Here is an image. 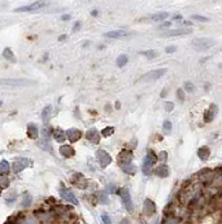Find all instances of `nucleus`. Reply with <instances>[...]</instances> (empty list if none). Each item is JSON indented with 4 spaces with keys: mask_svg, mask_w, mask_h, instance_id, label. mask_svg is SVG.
Wrapping results in <instances>:
<instances>
[{
    "mask_svg": "<svg viewBox=\"0 0 222 224\" xmlns=\"http://www.w3.org/2000/svg\"><path fill=\"white\" fill-rule=\"evenodd\" d=\"M165 72H166L165 68L151 71V72H148V73H146V74H144L143 76L141 77L140 80H141V81H154V80H157V79H160L161 76H163V75L165 74Z\"/></svg>",
    "mask_w": 222,
    "mask_h": 224,
    "instance_id": "nucleus-6",
    "label": "nucleus"
},
{
    "mask_svg": "<svg viewBox=\"0 0 222 224\" xmlns=\"http://www.w3.org/2000/svg\"><path fill=\"white\" fill-rule=\"evenodd\" d=\"M121 197H122V201L125 205L126 210L127 212L132 213L133 212V203H132V199H131V195H130V192H128V188L126 187H123L121 189Z\"/></svg>",
    "mask_w": 222,
    "mask_h": 224,
    "instance_id": "nucleus-5",
    "label": "nucleus"
},
{
    "mask_svg": "<svg viewBox=\"0 0 222 224\" xmlns=\"http://www.w3.org/2000/svg\"><path fill=\"white\" fill-rule=\"evenodd\" d=\"M215 44V41L212 38H207V37H203V38H197L192 41V46H193L194 49H197L199 52H204L208 51L209 48L213 47Z\"/></svg>",
    "mask_w": 222,
    "mask_h": 224,
    "instance_id": "nucleus-1",
    "label": "nucleus"
},
{
    "mask_svg": "<svg viewBox=\"0 0 222 224\" xmlns=\"http://www.w3.org/2000/svg\"><path fill=\"white\" fill-rule=\"evenodd\" d=\"M96 157H97V159H98V161H100L101 166H102L103 168L107 167L111 162H112V157H111L110 154H108L107 151H105L104 149L97 150Z\"/></svg>",
    "mask_w": 222,
    "mask_h": 224,
    "instance_id": "nucleus-4",
    "label": "nucleus"
},
{
    "mask_svg": "<svg viewBox=\"0 0 222 224\" xmlns=\"http://www.w3.org/2000/svg\"><path fill=\"white\" fill-rule=\"evenodd\" d=\"M51 112H53V107L51 106H46L44 108L43 112H41V120H43L44 123H47L50 120Z\"/></svg>",
    "mask_w": 222,
    "mask_h": 224,
    "instance_id": "nucleus-22",
    "label": "nucleus"
},
{
    "mask_svg": "<svg viewBox=\"0 0 222 224\" xmlns=\"http://www.w3.org/2000/svg\"><path fill=\"white\" fill-rule=\"evenodd\" d=\"M192 33L191 28H178V29H171V30H166L163 33V37H175V36H183V35H189Z\"/></svg>",
    "mask_w": 222,
    "mask_h": 224,
    "instance_id": "nucleus-8",
    "label": "nucleus"
},
{
    "mask_svg": "<svg viewBox=\"0 0 222 224\" xmlns=\"http://www.w3.org/2000/svg\"><path fill=\"white\" fill-rule=\"evenodd\" d=\"M86 139L90 140L92 144L97 145V144H100L101 141V134L100 132L97 131V129L92 128L86 132Z\"/></svg>",
    "mask_w": 222,
    "mask_h": 224,
    "instance_id": "nucleus-16",
    "label": "nucleus"
},
{
    "mask_svg": "<svg viewBox=\"0 0 222 224\" xmlns=\"http://www.w3.org/2000/svg\"><path fill=\"white\" fill-rule=\"evenodd\" d=\"M184 89H185L188 92H193V90L195 88H194V85L192 84L191 82H185L184 83Z\"/></svg>",
    "mask_w": 222,
    "mask_h": 224,
    "instance_id": "nucleus-36",
    "label": "nucleus"
},
{
    "mask_svg": "<svg viewBox=\"0 0 222 224\" xmlns=\"http://www.w3.org/2000/svg\"><path fill=\"white\" fill-rule=\"evenodd\" d=\"M82 131L78 130V129H75V128H72V129H68L66 131V138H68V140L70 142H76L78 141L80 138H82Z\"/></svg>",
    "mask_w": 222,
    "mask_h": 224,
    "instance_id": "nucleus-15",
    "label": "nucleus"
},
{
    "mask_svg": "<svg viewBox=\"0 0 222 224\" xmlns=\"http://www.w3.org/2000/svg\"><path fill=\"white\" fill-rule=\"evenodd\" d=\"M9 170H10L9 162L5 159L1 160V161H0V175H6V174L9 173Z\"/></svg>",
    "mask_w": 222,
    "mask_h": 224,
    "instance_id": "nucleus-26",
    "label": "nucleus"
},
{
    "mask_svg": "<svg viewBox=\"0 0 222 224\" xmlns=\"http://www.w3.org/2000/svg\"><path fill=\"white\" fill-rule=\"evenodd\" d=\"M72 183L79 189H86L87 187V179L84 177V175L79 173L74 174V176L72 177Z\"/></svg>",
    "mask_w": 222,
    "mask_h": 224,
    "instance_id": "nucleus-9",
    "label": "nucleus"
},
{
    "mask_svg": "<svg viewBox=\"0 0 222 224\" xmlns=\"http://www.w3.org/2000/svg\"><path fill=\"white\" fill-rule=\"evenodd\" d=\"M66 38V35H61V37L59 38V41H63V39H65Z\"/></svg>",
    "mask_w": 222,
    "mask_h": 224,
    "instance_id": "nucleus-50",
    "label": "nucleus"
},
{
    "mask_svg": "<svg viewBox=\"0 0 222 224\" xmlns=\"http://www.w3.org/2000/svg\"><path fill=\"white\" fill-rule=\"evenodd\" d=\"M192 18L195 19V20H199V21H209L210 19L207 18V17H203V16H199V15H193L192 16Z\"/></svg>",
    "mask_w": 222,
    "mask_h": 224,
    "instance_id": "nucleus-38",
    "label": "nucleus"
},
{
    "mask_svg": "<svg viewBox=\"0 0 222 224\" xmlns=\"http://www.w3.org/2000/svg\"><path fill=\"white\" fill-rule=\"evenodd\" d=\"M126 35H127V31L125 30H112L104 34V36L107 38H122V37H125Z\"/></svg>",
    "mask_w": 222,
    "mask_h": 224,
    "instance_id": "nucleus-21",
    "label": "nucleus"
},
{
    "mask_svg": "<svg viewBox=\"0 0 222 224\" xmlns=\"http://www.w3.org/2000/svg\"><path fill=\"white\" fill-rule=\"evenodd\" d=\"M115 107H116V109H120V102H118V101L115 103Z\"/></svg>",
    "mask_w": 222,
    "mask_h": 224,
    "instance_id": "nucleus-48",
    "label": "nucleus"
},
{
    "mask_svg": "<svg viewBox=\"0 0 222 224\" xmlns=\"http://www.w3.org/2000/svg\"><path fill=\"white\" fill-rule=\"evenodd\" d=\"M3 106V101H0V107Z\"/></svg>",
    "mask_w": 222,
    "mask_h": 224,
    "instance_id": "nucleus-52",
    "label": "nucleus"
},
{
    "mask_svg": "<svg viewBox=\"0 0 222 224\" xmlns=\"http://www.w3.org/2000/svg\"><path fill=\"white\" fill-rule=\"evenodd\" d=\"M61 19H63V20H69V19H70V15H64L61 17Z\"/></svg>",
    "mask_w": 222,
    "mask_h": 224,
    "instance_id": "nucleus-45",
    "label": "nucleus"
},
{
    "mask_svg": "<svg viewBox=\"0 0 222 224\" xmlns=\"http://www.w3.org/2000/svg\"><path fill=\"white\" fill-rule=\"evenodd\" d=\"M122 170L124 172L125 174H128V175H134L136 173V170H137V167H136L134 164H126V165H122Z\"/></svg>",
    "mask_w": 222,
    "mask_h": 224,
    "instance_id": "nucleus-25",
    "label": "nucleus"
},
{
    "mask_svg": "<svg viewBox=\"0 0 222 224\" xmlns=\"http://www.w3.org/2000/svg\"><path fill=\"white\" fill-rule=\"evenodd\" d=\"M156 212V206L155 203L151 199H146L144 201V205H143V213L145 214L146 216H152L154 213Z\"/></svg>",
    "mask_w": 222,
    "mask_h": 224,
    "instance_id": "nucleus-13",
    "label": "nucleus"
},
{
    "mask_svg": "<svg viewBox=\"0 0 222 224\" xmlns=\"http://www.w3.org/2000/svg\"><path fill=\"white\" fill-rule=\"evenodd\" d=\"M79 27H80V23H79V21H77V23H75V25H74V31L78 30Z\"/></svg>",
    "mask_w": 222,
    "mask_h": 224,
    "instance_id": "nucleus-44",
    "label": "nucleus"
},
{
    "mask_svg": "<svg viewBox=\"0 0 222 224\" xmlns=\"http://www.w3.org/2000/svg\"><path fill=\"white\" fill-rule=\"evenodd\" d=\"M176 96H178V99H179L180 101H184V99H185L184 91L182 90V89H178V91H176Z\"/></svg>",
    "mask_w": 222,
    "mask_h": 224,
    "instance_id": "nucleus-35",
    "label": "nucleus"
},
{
    "mask_svg": "<svg viewBox=\"0 0 222 224\" xmlns=\"http://www.w3.org/2000/svg\"><path fill=\"white\" fill-rule=\"evenodd\" d=\"M31 202H33V197L29 195L28 193H26L23 197V202H21V205L23 207H29L31 205Z\"/></svg>",
    "mask_w": 222,
    "mask_h": 224,
    "instance_id": "nucleus-31",
    "label": "nucleus"
},
{
    "mask_svg": "<svg viewBox=\"0 0 222 224\" xmlns=\"http://www.w3.org/2000/svg\"><path fill=\"white\" fill-rule=\"evenodd\" d=\"M127 62H128V57L126 56L125 54L120 55V56L117 57V59H116V64H117V66H118V67L125 66L126 63H127Z\"/></svg>",
    "mask_w": 222,
    "mask_h": 224,
    "instance_id": "nucleus-30",
    "label": "nucleus"
},
{
    "mask_svg": "<svg viewBox=\"0 0 222 224\" xmlns=\"http://www.w3.org/2000/svg\"><path fill=\"white\" fill-rule=\"evenodd\" d=\"M155 224H158V223H157V222H156V223H155Z\"/></svg>",
    "mask_w": 222,
    "mask_h": 224,
    "instance_id": "nucleus-53",
    "label": "nucleus"
},
{
    "mask_svg": "<svg viewBox=\"0 0 222 224\" xmlns=\"http://www.w3.org/2000/svg\"><path fill=\"white\" fill-rule=\"evenodd\" d=\"M117 160L118 162L122 165H126V164H131V161L133 160V152L131 150H122L120 154L117 155Z\"/></svg>",
    "mask_w": 222,
    "mask_h": 224,
    "instance_id": "nucleus-12",
    "label": "nucleus"
},
{
    "mask_svg": "<svg viewBox=\"0 0 222 224\" xmlns=\"http://www.w3.org/2000/svg\"><path fill=\"white\" fill-rule=\"evenodd\" d=\"M165 93H168V91H166V89H164V90H163V92H162V94H161V96H165Z\"/></svg>",
    "mask_w": 222,
    "mask_h": 224,
    "instance_id": "nucleus-47",
    "label": "nucleus"
},
{
    "mask_svg": "<svg viewBox=\"0 0 222 224\" xmlns=\"http://www.w3.org/2000/svg\"><path fill=\"white\" fill-rule=\"evenodd\" d=\"M157 158H160L162 161H165L166 158H168V154H166L165 151H161V152H160V155L157 156Z\"/></svg>",
    "mask_w": 222,
    "mask_h": 224,
    "instance_id": "nucleus-40",
    "label": "nucleus"
},
{
    "mask_svg": "<svg viewBox=\"0 0 222 224\" xmlns=\"http://www.w3.org/2000/svg\"><path fill=\"white\" fill-rule=\"evenodd\" d=\"M121 224H130V221H128L127 219H123L122 222H121Z\"/></svg>",
    "mask_w": 222,
    "mask_h": 224,
    "instance_id": "nucleus-46",
    "label": "nucleus"
},
{
    "mask_svg": "<svg viewBox=\"0 0 222 224\" xmlns=\"http://www.w3.org/2000/svg\"><path fill=\"white\" fill-rule=\"evenodd\" d=\"M38 128L35 123H29L27 127V134L30 139H37L38 138Z\"/></svg>",
    "mask_w": 222,
    "mask_h": 224,
    "instance_id": "nucleus-20",
    "label": "nucleus"
},
{
    "mask_svg": "<svg viewBox=\"0 0 222 224\" xmlns=\"http://www.w3.org/2000/svg\"><path fill=\"white\" fill-rule=\"evenodd\" d=\"M0 84L13 85V86H30L35 84V82L28 80H0Z\"/></svg>",
    "mask_w": 222,
    "mask_h": 224,
    "instance_id": "nucleus-11",
    "label": "nucleus"
},
{
    "mask_svg": "<svg viewBox=\"0 0 222 224\" xmlns=\"http://www.w3.org/2000/svg\"><path fill=\"white\" fill-rule=\"evenodd\" d=\"M178 223H179L178 219H168V221L165 222V224H178Z\"/></svg>",
    "mask_w": 222,
    "mask_h": 224,
    "instance_id": "nucleus-42",
    "label": "nucleus"
},
{
    "mask_svg": "<svg viewBox=\"0 0 222 224\" xmlns=\"http://www.w3.org/2000/svg\"><path fill=\"white\" fill-rule=\"evenodd\" d=\"M49 138H50V132L47 128H44L41 130V139L49 142Z\"/></svg>",
    "mask_w": 222,
    "mask_h": 224,
    "instance_id": "nucleus-32",
    "label": "nucleus"
},
{
    "mask_svg": "<svg viewBox=\"0 0 222 224\" xmlns=\"http://www.w3.org/2000/svg\"><path fill=\"white\" fill-rule=\"evenodd\" d=\"M157 159H158L157 156H156L152 150H148L145 158H144L143 167H142V170H143L144 175H150V174L152 173V166L155 165Z\"/></svg>",
    "mask_w": 222,
    "mask_h": 224,
    "instance_id": "nucleus-2",
    "label": "nucleus"
},
{
    "mask_svg": "<svg viewBox=\"0 0 222 224\" xmlns=\"http://www.w3.org/2000/svg\"><path fill=\"white\" fill-rule=\"evenodd\" d=\"M174 108V104L172 102H166L165 103V110L168 111V112H171L172 110H173Z\"/></svg>",
    "mask_w": 222,
    "mask_h": 224,
    "instance_id": "nucleus-39",
    "label": "nucleus"
},
{
    "mask_svg": "<svg viewBox=\"0 0 222 224\" xmlns=\"http://www.w3.org/2000/svg\"><path fill=\"white\" fill-rule=\"evenodd\" d=\"M141 54L144 55L145 57H147L148 59H153V58H155V57L158 56V52L155 51V49H150V51L141 52Z\"/></svg>",
    "mask_w": 222,
    "mask_h": 224,
    "instance_id": "nucleus-28",
    "label": "nucleus"
},
{
    "mask_svg": "<svg viewBox=\"0 0 222 224\" xmlns=\"http://www.w3.org/2000/svg\"><path fill=\"white\" fill-rule=\"evenodd\" d=\"M170 26H171V23H170V21H166V23L162 24V25L160 26V28H161V29H165V28H168V27H170Z\"/></svg>",
    "mask_w": 222,
    "mask_h": 224,
    "instance_id": "nucleus-43",
    "label": "nucleus"
},
{
    "mask_svg": "<svg viewBox=\"0 0 222 224\" xmlns=\"http://www.w3.org/2000/svg\"><path fill=\"white\" fill-rule=\"evenodd\" d=\"M217 113H218V107L215 106V104H211V106H210V108L208 109L205 112H204V116H203L204 122H207V123L211 122L212 120L215 118Z\"/></svg>",
    "mask_w": 222,
    "mask_h": 224,
    "instance_id": "nucleus-14",
    "label": "nucleus"
},
{
    "mask_svg": "<svg viewBox=\"0 0 222 224\" xmlns=\"http://www.w3.org/2000/svg\"><path fill=\"white\" fill-rule=\"evenodd\" d=\"M10 185V180L6 175H0V188L1 189H6Z\"/></svg>",
    "mask_w": 222,
    "mask_h": 224,
    "instance_id": "nucleus-29",
    "label": "nucleus"
},
{
    "mask_svg": "<svg viewBox=\"0 0 222 224\" xmlns=\"http://www.w3.org/2000/svg\"><path fill=\"white\" fill-rule=\"evenodd\" d=\"M59 152L66 158H70L75 155L74 148H73L72 146H69V145H63V146H60V148H59Z\"/></svg>",
    "mask_w": 222,
    "mask_h": 224,
    "instance_id": "nucleus-17",
    "label": "nucleus"
},
{
    "mask_svg": "<svg viewBox=\"0 0 222 224\" xmlns=\"http://www.w3.org/2000/svg\"><path fill=\"white\" fill-rule=\"evenodd\" d=\"M54 139L59 144L64 142L65 139H66V132L64 130H61V129H56L54 131Z\"/></svg>",
    "mask_w": 222,
    "mask_h": 224,
    "instance_id": "nucleus-24",
    "label": "nucleus"
},
{
    "mask_svg": "<svg viewBox=\"0 0 222 224\" xmlns=\"http://www.w3.org/2000/svg\"><path fill=\"white\" fill-rule=\"evenodd\" d=\"M176 51V47L175 46H168L165 48V52L168 53V54H172V53H174V52Z\"/></svg>",
    "mask_w": 222,
    "mask_h": 224,
    "instance_id": "nucleus-41",
    "label": "nucleus"
},
{
    "mask_svg": "<svg viewBox=\"0 0 222 224\" xmlns=\"http://www.w3.org/2000/svg\"><path fill=\"white\" fill-rule=\"evenodd\" d=\"M181 18H182L181 16H176V17H174V19H175V20H180Z\"/></svg>",
    "mask_w": 222,
    "mask_h": 224,
    "instance_id": "nucleus-49",
    "label": "nucleus"
},
{
    "mask_svg": "<svg viewBox=\"0 0 222 224\" xmlns=\"http://www.w3.org/2000/svg\"><path fill=\"white\" fill-rule=\"evenodd\" d=\"M168 17V13H158V14H154V15L150 16L146 19H143V20H148V21H161L164 20Z\"/></svg>",
    "mask_w": 222,
    "mask_h": 224,
    "instance_id": "nucleus-23",
    "label": "nucleus"
},
{
    "mask_svg": "<svg viewBox=\"0 0 222 224\" xmlns=\"http://www.w3.org/2000/svg\"><path fill=\"white\" fill-rule=\"evenodd\" d=\"M47 6V3L45 1H35V3H30L28 6H23V7H19L16 9L17 13H23V11H34L37 9H41L43 7Z\"/></svg>",
    "mask_w": 222,
    "mask_h": 224,
    "instance_id": "nucleus-7",
    "label": "nucleus"
},
{
    "mask_svg": "<svg viewBox=\"0 0 222 224\" xmlns=\"http://www.w3.org/2000/svg\"><path fill=\"white\" fill-rule=\"evenodd\" d=\"M210 154H211V150L207 146H203V147L199 148V150H198V156H199V158L202 161H205V160L209 159Z\"/></svg>",
    "mask_w": 222,
    "mask_h": 224,
    "instance_id": "nucleus-19",
    "label": "nucleus"
},
{
    "mask_svg": "<svg viewBox=\"0 0 222 224\" xmlns=\"http://www.w3.org/2000/svg\"><path fill=\"white\" fill-rule=\"evenodd\" d=\"M92 16H97V11H92Z\"/></svg>",
    "mask_w": 222,
    "mask_h": 224,
    "instance_id": "nucleus-51",
    "label": "nucleus"
},
{
    "mask_svg": "<svg viewBox=\"0 0 222 224\" xmlns=\"http://www.w3.org/2000/svg\"><path fill=\"white\" fill-rule=\"evenodd\" d=\"M3 56L5 57L7 61H10V62H16L15 55H13V51L10 48H5L3 52Z\"/></svg>",
    "mask_w": 222,
    "mask_h": 224,
    "instance_id": "nucleus-27",
    "label": "nucleus"
},
{
    "mask_svg": "<svg viewBox=\"0 0 222 224\" xmlns=\"http://www.w3.org/2000/svg\"><path fill=\"white\" fill-rule=\"evenodd\" d=\"M59 194H60V196L63 197V199H66V201L69 202V203L74 204V205H77V204H78V201H77V199L75 197L74 193H73L70 189H68V188L61 187L60 189H59Z\"/></svg>",
    "mask_w": 222,
    "mask_h": 224,
    "instance_id": "nucleus-10",
    "label": "nucleus"
},
{
    "mask_svg": "<svg viewBox=\"0 0 222 224\" xmlns=\"http://www.w3.org/2000/svg\"><path fill=\"white\" fill-rule=\"evenodd\" d=\"M31 165V160L28 158H18L16 159L13 164V173H20L23 169Z\"/></svg>",
    "mask_w": 222,
    "mask_h": 224,
    "instance_id": "nucleus-3",
    "label": "nucleus"
},
{
    "mask_svg": "<svg viewBox=\"0 0 222 224\" xmlns=\"http://www.w3.org/2000/svg\"><path fill=\"white\" fill-rule=\"evenodd\" d=\"M172 130V123L171 121H168V120H165V121L163 122V131L165 132V134H170Z\"/></svg>",
    "mask_w": 222,
    "mask_h": 224,
    "instance_id": "nucleus-33",
    "label": "nucleus"
},
{
    "mask_svg": "<svg viewBox=\"0 0 222 224\" xmlns=\"http://www.w3.org/2000/svg\"><path fill=\"white\" fill-rule=\"evenodd\" d=\"M102 221L104 224H112V221H111L110 216L107 215V213H103L102 214Z\"/></svg>",
    "mask_w": 222,
    "mask_h": 224,
    "instance_id": "nucleus-37",
    "label": "nucleus"
},
{
    "mask_svg": "<svg viewBox=\"0 0 222 224\" xmlns=\"http://www.w3.org/2000/svg\"><path fill=\"white\" fill-rule=\"evenodd\" d=\"M155 175L161 178L168 177V176L170 175V168H168V166L164 165V164L157 166V168L155 169Z\"/></svg>",
    "mask_w": 222,
    "mask_h": 224,
    "instance_id": "nucleus-18",
    "label": "nucleus"
},
{
    "mask_svg": "<svg viewBox=\"0 0 222 224\" xmlns=\"http://www.w3.org/2000/svg\"><path fill=\"white\" fill-rule=\"evenodd\" d=\"M114 134V128L113 127H106L102 130V134L104 137H110L111 134Z\"/></svg>",
    "mask_w": 222,
    "mask_h": 224,
    "instance_id": "nucleus-34",
    "label": "nucleus"
}]
</instances>
